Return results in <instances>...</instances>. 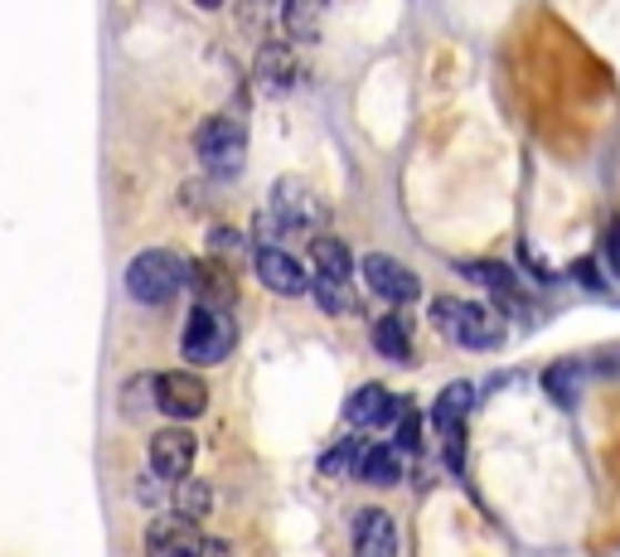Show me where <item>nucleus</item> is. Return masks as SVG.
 Returning <instances> with one entry per match:
<instances>
[{"label":"nucleus","instance_id":"6ab92c4d","mask_svg":"<svg viewBox=\"0 0 620 557\" xmlns=\"http://www.w3.org/2000/svg\"><path fill=\"white\" fill-rule=\"evenodd\" d=\"M359 480L368 485H398L403 480V456L393 446H368L359 460Z\"/></svg>","mask_w":620,"mask_h":557},{"label":"nucleus","instance_id":"39448f33","mask_svg":"<svg viewBox=\"0 0 620 557\" xmlns=\"http://www.w3.org/2000/svg\"><path fill=\"white\" fill-rule=\"evenodd\" d=\"M470 407H475V383H466V378L446 383L441 397L431 403V427L441 432V456H446V466L451 470H466L460 460H466V417H470Z\"/></svg>","mask_w":620,"mask_h":557},{"label":"nucleus","instance_id":"20e7f679","mask_svg":"<svg viewBox=\"0 0 620 557\" xmlns=\"http://www.w3.org/2000/svg\"><path fill=\"white\" fill-rule=\"evenodd\" d=\"M311 291L321 301L325 315H345L354 311V291H349V276H354V257L339 237H311Z\"/></svg>","mask_w":620,"mask_h":557},{"label":"nucleus","instance_id":"5701e85b","mask_svg":"<svg viewBox=\"0 0 620 557\" xmlns=\"http://www.w3.org/2000/svg\"><path fill=\"white\" fill-rule=\"evenodd\" d=\"M282 20L296 39H315V30H321V10H306V6H286Z\"/></svg>","mask_w":620,"mask_h":557},{"label":"nucleus","instance_id":"dca6fc26","mask_svg":"<svg viewBox=\"0 0 620 557\" xmlns=\"http://www.w3.org/2000/svg\"><path fill=\"white\" fill-rule=\"evenodd\" d=\"M190 282H194V291H200V306L204 311H218L223 315L237 301V276L223 267V262H194Z\"/></svg>","mask_w":620,"mask_h":557},{"label":"nucleus","instance_id":"f8f14e48","mask_svg":"<svg viewBox=\"0 0 620 557\" xmlns=\"http://www.w3.org/2000/svg\"><path fill=\"white\" fill-rule=\"evenodd\" d=\"M257 282L267 291H276V296H306V291H311V272L301 267L286 247L267 243V247H257Z\"/></svg>","mask_w":620,"mask_h":557},{"label":"nucleus","instance_id":"9d476101","mask_svg":"<svg viewBox=\"0 0 620 557\" xmlns=\"http://www.w3.org/2000/svg\"><path fill=\"white\" fill-rule=\"evenodd\" d=\"M204 534L194 519H180V514H161L146 528V557H200L204 553Z\"/></svg>","mask_w":620,"mask_h":557},{"label":"nucleus","instance_id":"7ed1b4c3","mask_svg":"<svg viewBox=\"0 0 620 557\" xmlns=\"http://www.w3.org/2000/svg\"><path fill=\"white\" fill-rule=\"evenodd\" d=\"M184 282H190V262L175 257L170 247H146L126 262V291L141 306H170Z\"/></svg>","mask_w":620,"mask_h":557},{"label":"nucleus","instance_id":"6e6552de","mask_svg":"<svg viewBox=\"0 0 620 557\" xmlns=\"http://www.w3.org/2000/svg\"><path fill=\"white\" fill-rule=\"evenodd\" d=\"M155 407L175 422L200 417L209 407V383L200 374H190V368H170V374L155 378Z\"/></svg>","mask_w":620,"mask_h":557},{"label":"nucleus","instance_id":"393cba45","mask_svg":"<svg viewBox=\"0 0 620 557\" xmlns=\"http://www.w3.org/2000/svg\"><path fill=\"white\" fill-rule=\"evenodd\" d=\"M200 557H233V553H228V543H218V538H209V543H204V553H200Z\"/></svg>","mask_w":620,"mask_h":557},{"label":"nucleus","instance_id":"9b49d317","mask_svg":"<svg viewBox=\"0 0 620 557\" xmlns=\"http://www.w3.org/2000/svg\"><path fill=\"white\" fill-rule=\"evenodd\" d=\"M194 436L184 432V427H165V432H155L151 436V446H146V460H151V475H161V480H190V470H194Z\"/></svg>","mask_w":620,"mask_h":557},{"label":"nucleus","instance_id":"f257e3e1","mask_svg":"<svg viewBox=\"0 0 620 557\" xmlns=\"http://www.w3.org/2000/svg\"><path fill=\"white\" fill-rule=\"evenodd\" d=\"M262 229H272L267 237H321L325 229V204L321 194H315L311 180L301 175H282L272 184V204L267 214H262Z\"/></svg>","mask_w":620,"mask_h":557},{"label":"nucleus","instance_id":"a211bd4d","mask_svg":"<svg viewBox=\"0 0 620 557\" xmlns=\"http://www.w3.org/2000/svg\"><path fill=\"white\" fill-rule=\"evenodd\" d=\"M582 374H587V364H582V359H562V364H552L548 374H543V388H548L552 403L572 407V403H577V393H582Z\"/></svg>","mask_w":620,"mask_h":557},{"label":"nucleus","instance_id":"f03ea898","mask_svg":"<svg viewBox=\"0 0 620 557\" xmlns=\"http://www.w3.org/2000/svg\"><path fill=\"white\" fill-rule=\"evenodd\" d=\"M431 325L446 340H456L460 350H499L505 344V321L499 311L480 306V301H456V296H437L431 301Z\"/></svg>","mask_w":620,"mask_h":557},{"label":"nucleus","instance_id":"0eeeda50","mask_svg":"<svg viewBox=\"0 0 620 557\" xmlns=\"http://www.w3.org/2000/svg\"><path fill=\"white\" fill-rule=\"evenodd\" d=\"M180 350H184V359H190V364H204V368L223 364V359H228V350H233V321H228V315H218V311L194 306L190 321H184Z\"/></svg>","mask_w":620,"mask_h":557},{"label":"nucleus","instance_id":"1a4fd4ad","mask_svg":"<svg viewBox=\"0 0 620 557\" xmlns=\"http://www.w3.org/2000/svg\"><path fill=\"white\" fill-rule=\"evenodd\" d=\"M364 282H368L374 296H384L388 306H407V301L421 296L417 272L407 267V262L388 257V252H368V257H364Z\"/></svg>","mask_w":620,"mask_h":557},{"label":"nucleus","instance_id":"4be33fe9","mask_svg":"<svg viewBox=\"0 0 620 557\" xmlns=\"http://www.w3.org/2000/svg\"><path fill=\"white\" fill-rule=\"evenodd\" d=\"M364 450H368V446H359V442H339V446H329L325 456H321V470H325V475H345V470L359 475Z\"/></svg>","mask_w":620,"mask_h":557},{"label":"nucleus","instance_id":"412c9836","mask_svg":"<svg viewBox=\"0 0 620 557\" xmlns=\"http://www.w3.org/2000/svg\"><path fill=\"white\" fill-rule=\"evenodd\" d=\"M466 276L470 282H480V286H490L495 296H519V276H514L505 262H470Z\"/></svg>","mask_w":620,"mask_h":557},{"label":"nucleus","instance_id":"f3484780","mask_svg":"<svg viewBox=\"0 0 620 557\" xmlns=\"http://www.w3.org/2000/svg\"><path fill=\"white\" fill-rule=\"evenodd\" d=\"M374 350L384 354V359H393V364L413 359V330H407L403 315H384V321L374 325Z\"/></svg>","mask_w":620,"mask_h":557},{"label":"nucleus","instance_id":"423d86ee","mask_svg":"<svg viewBox=\"0 0 620 557\" xmlns=\"http://www.w3.org/2000/svg\"><path fill=\"white\" fill-rule=\"evenodd\" d=\"M200 161L209 175H218V180L237 175L247 161V126L237 122V117H209L200 126Z\"/></svg>","mask_w":620,"mask_h":557},{"label":"nucleus","instance_id":"4468645a","mask_svg":"<svg viewBox=\"0 0 620 557\" xmlns=\"http://www.w3.org/2000/svg\"><path fill=\"white\" fill-rule=\"evenodd\" d=\"M393 417H398V397H393L384 383H364V388L349 393V403H345V422L349 427H364V432L388 427Z\"/></svg>","mask_w":620,"mask_h":557},{"label":"nucleus","instance_id":"aec40b11","mask_svg":"<svg viewBox=\"0 0 620 557\" xmlns=\"http://www.w3.org/2000/svg\"><path fill=\"white\" fill-rule=\"evenodd\" d=\"M209 509H214V485L209 480H180V489H175V514L180 519L200 524Z\"/></svg>","mask_w":620,"mask_h":557},{"label":"nucleus","instance_id":"b1692460","mask_svg":"<svg viewBox=\"0 0 620 557\" xmlns=\"http://www.w3.org/2000/svg\"><path fill=\"white\" fill-rule=\"evenodd\" d=\"M606 257H611V267H616V276H620V223L611 233H606Z\"/></svg>","mask_w":620,"mask_h":557},{"label":"nucleus","instance_id":"ddd939ff","mask_svg":"<svg viewBox=\"0 0 620 557\" xmlns=\"http://www.w3.org/2000/svg\"><path fill=\"white\" fill-rule=\"evenodd\" d=\"M253 73H257V88L267 92V98H282V92H292V88H296V78H301L292 44H282V39H267V44L257 49Z\"/></svg>","mask_w":620,"mask_h":557},{"label":"nucleus","instance_id":"2eb2a0df","mask_svg":"<svg viewBox=\"0 0 620 557\" xmlns=\"http://www.w3.org/2000/svg\"><path fill=\"white\" fill-rule=\"evenodd\" d=\"M354 557H398V524L384 509H364L354 519Z\"/></svg>","mask_w":620,"mask_h":557}]
</instances>
